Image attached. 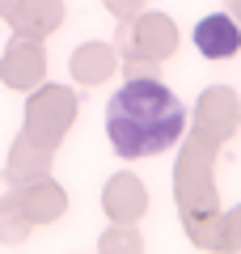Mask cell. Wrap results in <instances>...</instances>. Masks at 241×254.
I'll list each match as a JSON object with an SVG mask.
<instances>
[{
	"label": "cell",
	"instance_id": "6da1fadb",
	"mask_svg": "<svg viewBox=\"0 0 241 254\" xmlns=\"http://www.w3.org/2000/svg\"><path fill=\"white\" fill-rule=\"evenodd\" d=\"M106 131H110V144H115V153L123 161H140V157L165 153L170 144L182 140V131H186V106L178 102V93H170L161 81L140 76V81H127L110 98Z\"/></svg>",
	"mask_w": 241,
	"mask_h": 254
},
{
	"label": "cell",
	"instance_id": "7a4b0ae2",
	"mask_svg": "<svg viewBox=\"0 0 241 254\" xmlns=\"http://www.w3.org/2000/svg\"><path fill=\"white\" fill-rule=\"evenodd\" d=\"M195 47L207 55V60H229V55H237V47H241L237 21H233L229 13H212V17H203L195 26Z\"/></svg>",
	"mask_w": 241,
	"mask_h": 254
}]
</instances>
